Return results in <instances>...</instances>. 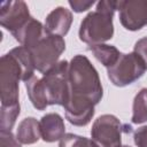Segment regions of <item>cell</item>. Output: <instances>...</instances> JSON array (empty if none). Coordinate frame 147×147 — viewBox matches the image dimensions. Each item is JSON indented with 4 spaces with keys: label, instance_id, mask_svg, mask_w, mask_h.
<instances>
[{
    "label": "cell",
    "instance_id": "cell-2",
    "mask_svg": "<svg viewBox=\"0 0 147 147\" xmlns=\"http://www.w3.org/2000/svg\"><path fill=\"white\" fill-rule=\"evenodd\" d=\"M34 65L30 52L18 46L2 55L0 59V98L2 106L17 105L18 82L24 83L34 75Z\"/></svg>",
    "mask_w": 147,
    "mask_h": 147
},
{
    "label": "cell",
    "instance_id": "cell-9",
    "mask_svg": "<svg viewBox=\"0 0 147 147\" xmlns=\"http://www.w3.org/2000/svg\"><path fill=\"white\" fill-rule=\"evenodd\" d=\"M31 17L29 7L24 1H5L0 5V24L11 34Z\"/></svg>",
    "mask_w": 147,
    "mask_h": 147
},
{
    "label": "cell",
    "instance_id": "cell-11",
    "mask_svg": "<svg viewBox=\"0 0 147 147\" xmlns=\"http://www.w3.org/2000/svg\"><path fill=\"white\" fill-rule=\"evenodd\" d=\"M41 138L46 142H54L61 140L65 134V126L63 118L56 113H49L40 119Z\"/></svg>",
    "mask_w": 147,
    "mask_h": 147
},
{
    "label": "cell",
    "instance_id": "cell-21",
    "mask_svg": "<svg viewBox=\"0 0 147 147\" xmlns=\"http://www.w3.org/2000/svg\"><path fill=\"white\" fill-rule=\"evenodd\" d=\"M133 140L138 147H147V125L138 127L134 131Z\"/></svg>",
    "mask_w": 147,
    "mask_h": 147
},
{
    "label": "cell",
    "instance_id": "cell-3",
    "mask_svg": "<svg viewBox=\"0 0 147 147\" xmlns=\"http://www.w3.org/2000/svg\"><path fill=\"white\" fill-rule=\"evenodd\" d=\"M118 1L102 0L96 3V9L88 13L79 26V39L90 46L103 44L113 38V16L117 10Z\"/></svg>",
    "mask_w": 147,
    "mask_h": 147
},
{
    "label": "cell",
    "instance_id": "cell-5",
    "mask_svg": "<svg viewBox=\"0 0 147 147\" xmlns=\"http://www.w3.org/2000/svg\"><path fill=\"white\" fill-rule=\"evenodd\" d=\"M69 63L65 60L59 61L52 69H49L41 77V84L45 95L49 105L63 106L69 94L68 83Z\"/></svg>",
    "mask_w": 147,
    "mask_h": 147
},
{
    "label": "cell",
    "instance_id": "cell-1",
    "mask_svg": "<svg viewBox=\"0 0 147 147\" xmlns=\"http://www.w3.org/2000/svg\"><path fill=\"white\" fill-rule=\"evenodd\" d=\"M68 83L69 94L63 105L65 118L76 126H85L94 115V106L103 95L99 74L85 55L77 54L71 59Z\"/></svg>",
    "mask_w": 147,
    "mask_h": 147
},
{
    "label": "cell",
    "instance_id": "cell-10",
    "mask_svg": "<svg viewBox=\"0 0 147 147\" xmlns=\"http://www.w3.org/2000/svg\"><path fill=\"white\" fill-rule=\"evenodd\" d=\"M72 23V14L65 7H56L54 8L45 20V32L49 36H65Z\"/></svg>",
    "mask_w": 147,
    "mask_h": 147
},
{
    "label": "cell",
    "instance_id": "cell-20",
    "mask_svg": "<svg viewBox=\"0 0 147 147\" xmlns=\"http://www.w3.org/2000/svg\"><path fill=\"white\" fill-rule=\"evenodd\" d=\"M133 52L142 60V62L147 69V37H144L136 42Z\"/></svg>",
    "mask_w": 147,
    "mask_h": 147
},
{
    "label": "cell",
    "instance_id": "cell-16",
    "mask_svg": "<svg viewBox=\"0 0 147 147\" xmlns=\"http://www.w3.org/2000/svg\"><path fill=\"white\" fill-rule=\"evenodd\" d=\"M147 121V88H141L133 100L132 123L141 124Z\"/></svg>",
    "mask_w": 147,
    "mask_h": 147
},
{
    "label": "cell",
    "instance_id": "cell-17",
    "mask_svg": "<svg viewBox=\"0 0 147 147\" xmlns=\"http://www.w3.org/2000/svg\"><path fill=\"white\" fill-rule=\"evenodd\" d=\"M20 115V103L11 106H2L0 111V131H11L17 116Z\"/></svg>",
    "mask_w": 147,
    "mask_h": 147
},
{
    "label": "cell",
    "instance_id": "cell-7",
    "mask_svg": "<svg viewBox=\"0 0 147 147\" xmlns=\"http://www.w3.org/2000/svg\"><path fill=\"white\" fill-rule=\"evenodd\" d=\"M123 125L119 119L110 114L99 116L91 129L92 140L98 147H121Z\"/></svg>",
    "mask_w": 147,
    "mask_h": 147
},
{
    "label": "cell",
    "instance_id": "cell-15",
    "mask_svg": "<svg viewBox=\"0 0 147 147\" xmlns=\"http://www.w3.org/2000/svg\"><path fill=\"white\" fill-rule=\"evenodd\" d=\"M88 51L106 68H109V67L114 65L117 62V60L121 56V54H122L115 46L106 45V44H99V45L88 46Z\"/></svg>",
    "mask_w": 147,
    "mask_h": 147
},
{
    "label": "cell",
    "instance_id": "cell-14",
    "mask_svg": "<svg viewBox=\"0 0 147 147\" xmlns=\"http://www.w3.org/2000/svg\"><path fill=\"white\" fill-rule=\"evenodd\" d=\"M25 87H26L29 99L33 105V107L38 110L46 109V107L48 106V102L41 84V78H38L36 76L31 77L29 80L25 82Z\"/></svg>",
    "mask_w": 147,
    "mask_h": 147
},
{
    "label": "cell",
    "instance_id": "cell-6",
    "mask_svg": "<svg viewBox=\"0 0 147 147\" xmlns=\"http://www.w3.org/2000/svg\"><path fill=\"white\" fill-rule=\"evenodd\" d=\"M146 67L142 60L134 52L129 54L122 53L117 62L114 65L107 68L108 78L115 86L118 87L134 83L144 75Z\"/></svg>",
    "mask_w": 147,
    "mask_h": 147
},
{
    "label": "cell",
    "instance_id": "cell-23",
    "mask_svg": "<svg viewBox=\"0 0 147 147\" xmlns=\"http://www.w3.org/2000/svg\"><path fill=\"white\" fill-rule=\"evenodd\" d=\"M121 147H131V146H127V145H123V146H121Z\"/></svg>",
    "mask_w": 147,
    "mask_h": 147
},
{
    "label": "cell",
    "instance_id": "cell-4",
    "mask_svg": "<svg viewBox=\"0 0 147 147\" xmlns=\"http://www.w3.org/2000/svg\"><path fill=\"white\" fill-rule=\"evenodd\" d=\"M26 48L30 52L34 69L44 75L59 62L61 54L65 49V41L62 37L46 34Z\"/></svg>",
    "mask_w": 147,
    "mask_h": 147
},
{
    "label": "cell",
    "instance_id": "cell-8",
    "mask_svg": "<svg viewBox=\"0 0 147 147\" xmlns=\"http://www.w3.org/2000/svg\"><path fill=\"white\" fill-rule=\"evenodd\" d=\"M119 21L130 31H137L147 25V0H121L117 3Z\"/></svg>",
    "mask_w": 147,
    "mask_h": 147
},
{
    "label": "cell",
    "instance_id": "cell-19",
    "mask_svg": "<svg viewBox=\"0 0 147 147\" xmlns=\"http://www.w3.org/2000/svg\"><path fill=\"white\" fill-rule=\"evenodd\" d=\"M0 147H21V142L11 131H0Z\"/></svg>",
    "mask_w": 147,
    "mask_h": 147
},
{
    "label": "cell",
    "instance_id": "cell-12",
    "mask_svg": "<svg viewBox=\"0 0 147 147\" xmlns=\"http://www.w3.org/2000/svg\"><path fill=\"white\" fill-rule=\"evenodd\" d=\"M14 38L21 44V46L30 47L46 36L45 28L38 20L31 17L22 28L13 33Z\"/></svg>",
    "mask_w": 147,
    "mask_h": 147
},
{
    "label": "cell",
    "instance_id": "cell-18",
    "mask_svg": "<svg viewBox=\"0 0 147 147\" xmlns=\"http://www.w3.org/2000/svg\"><path fill=\"white\" fill-rule=\"evenodd\" d=\"M59 147H98V145L92 139L74 133H67L60 140Z\"/></svg>",
    "mask_w": 147,
    "mask_h": 147
},
{
    "label": "cell",
    "instance_id": "cell-22",
    "mask_svg": "<svg viewBox=\"0 0 147 147\" xmlns=\"http://www.w3.org/2000/svg\"><path fill=\"white\" fill-rule=\"evenodd\" d=\"M69 5L74 9V11L83 13V11L90 9L94 5V1H79V0L78 1H69Z\"/></svg>",
    "mask_w": 147,
    "mask_h": 147
},
{
    "label": "cell",
    "instance_id": "cell-13",
    "mask_svg": "<svg viewBox=\"0 0 147 147\" xmlns=\"http://www.w3.org/2000/svg\"><path fill=\"white\" fill-rule=\"evenodd\" d=\"M16 138L21 144H24V145H31L37 142L41 138L40 123L34 117L24 118L18 124Z\"/></svg>",
    "mask_w": 147,
    "mask_h": 147
}]
</instances>
